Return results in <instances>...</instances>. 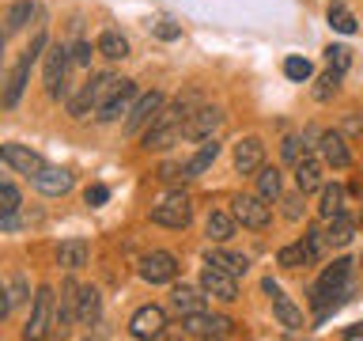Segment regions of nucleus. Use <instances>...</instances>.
<instances>
[{"instance_id":"1","label":"nucleus","mask_w":363,"mask_h":341,"mask_svg":"<svg viewBox=\"0 0 363 341\" xmlns=\"http://www.w3.org/2000/svg\"><path fill=\"white\" fill-rule=\"evenodd\" d=\"M186 118H189V102H174V107H163L159 118L144 129V152H167L174 148L182 136H186Z\"/></svg>"},{"instance_id":"2","label":"nucleus","mask_w":363,"mask_h":341,"mask_svg":"<svg viewBox=\"0 0 363 341\" xmlns=\"http://www.w3.org/2000/svg\"><path fill=\"white\" fill-rule=\"evenodd\" d=\"M42 50H45V31L34 34V42L19 53V61L11 65V72H8V80H4V107H8V110L19 107L23 91H27V80H30V68H34V61H38Z\"/></svg>"},{"instance_id":"3","label":"nucleus","mask_w":363,"mask_h":341,"mask_svg":"<svg viewBox=\"0 0 363 341\" xmlns=\"http://www.w3.org/2000/svg\"><path fill=\"white\" fill-rule=\"evenodd\" d=\"M113 84H118V76L113 72H99V76H91L84 87H79V95L68 99V114L72 118H87L91 110H99L102 102H106V95L113 91Z\"/></svg>"},{"instance_id":"4","label":"nucleus","mask_w":363,"mask_h":341,"mask_svg":"<svg viewBox=\"0 0 363 341\" xmlns=\"http://www.w3.org/2000/svg\"><path fill=\"white\" fill-rule=\"evenodd\" d=\"M147 216H152V224H159V227L182 232V227H189V220H193V201L186 193H170V197H163L159 205H152Z\"/></svg>"},{"instance_id":"5","label":"nucleus","mask_w":363,"mask_h":341,"mask_svg":"<svg viewBox=\"0 0 363 341\" xmlns=\"http://www.w3.org/2000/svg\"><path fill=\"white\" fill-rule=\"evenodd\" d=\"M68 65H72V50H68V45H61V42L45 45V91H50V99L68 95V87H65Z\"/></svg>"},{"instance_id":"6","label":"nucleus","mask_w":363,"mask_h":341,"mask_svg":"<svg viewBox=\"0 0 363 341\" xmlns=\"http://www.w3.org/2000/svg\"><path fill=\"white\" fill-rule=\"evenodd\" d=\"M136 99H140V95H136V80H118V84H113V91L106 95V102H102V107L95 110V121H102V125L118 121L121 114L133 110Z\"/></svg>"},{"instance_id":"7","label":"nucleus","mask_w":363,"mask_h":341,"mask_svg":"<svg viewBox=\"0 0 363 341\" xmlns=\"http://www.w3.org/2000/svg\"><path fill=\"white\" fill-rule=\"evenodd\" d=\"M231 212L238 216V224H242V227H254V232L269 227V220H272L269 197H261V193H238V197L231 201Z\"/></svg>"},{"instance_id":"8","label":"nucleus","mask_w":363,"mask_h":341,"mask_svg":"<svg viewBox=\"0 0 363 341\" xmlns=\"http://www.w3.org/2000/svg\"><path fill=\"white\" fill-rule=\"evenodd\" d=\"M53 311H57L53 288H50V284H42V288L34 292V307H30L27 326H23V337H45V334H50V330H53Z\"/></svg>"},{"instance_id":"9","label":"nucleus","mask_w":363,"mask_h":341,"mask_svg":"<svg viewBox=\"0 0 363 341\" xmlns=\"http://www.w3.org/2000/svg\"><path fill=\"white\" fill-rule=\"evenodd\" d=\"M178 258L170 254V250H152V254H144L140 258V281L144 284H174V277H178Z\"/></svg>"},{"instance_id":"10","label":"nucleus","mask_w":363,"mask_h":341,"mask_svg":"<svg viewBox=\"0 0 363 341\" xmlns=\"http://www.w3.org/2000/svg\"><path fill=\"white\" fill-rule=\"evenodd\" d=\"M167 107V99H163V91H144L140 99L133 102V110H129V118H125V133L136 136V133H144L147 125H152L159 118V110Z\"/></svg>"},{"instance_id":"11","label":"nucleus","mask_w":363,"mask_h":341,"mask_svg":"<svg viewBox=\"0 0 363 341\" xmlns=\"http://www.w3.org/2000/svg\"><path fill=\"white\" fill-rule=\"evenodd\" d=\"M201 288L212 296V300H220V303H235L238 300V277L235 273H227L220 266H212V261H204V269H201Z\"/></svg>"},{"instance_id":"12","label":"nucleus","mask_w":363,"mask_h":341,"mask_svg":"<svg viewBox=\"0 0 363 341\" xmlns=\"http://www.w3.org/2000/svg\"><path fill=\"white\" fill-rule=\"evenodd\" d=\"M261 292L272 300V315H277V323L284 326V330H303V311L295 307V300L291 296H284V288L272 277H265L261 281Z\"/></svg>"},{"instance_id":"13","label":"nucleus","mask_w":363,"mask_h":341,"mask_svg":"<svg viewBox=\"0 0 363 341\" xmlns=\"http://www.w3.org/2000/svg\"><path fill=\"white\" fill-rule=\"evenodd\" d=\"M0 159H4L8 170H16V175H23V178H34L45 167V159L34 152V148H27V144H4L0 148Z\"/></svg>"},{"instance_id":"14","label":"nucleus","mask_w":363,"mask_h":341,"mask_svg":"<svg viewBox=\"0 0 363 341\" xmlns=\"http://www.w3.org/2000/svg\"><path fill=\"white\" fill-rule=\"evenodd\" d=\"M163 330H167V311L155 303H144L140 311H133V318H129V334L140 337V341L163 337Z\"/></svg>"},{"instance_id":"15","label":"nucleus","mask_w":363,"mask_h":341,"mask_svg":"<svg viewBox=\"0 0 363 341\" xmlns=\"http://www.w3.org/2000/svg\"><path fill=\"white\" fill-rule=\"evenodd\" d=\"M30 186L42 193V197H65L68 190H72V170L68 167H53V163H45L38 175L30 178Z\"/></svg>"},{"instance_id":"16","label":"nucleus","mask_w":363,"mask_h":341,"mask_svg":"<svg viewBox=\"0 0 363 341\" xmlns=\"http://www.w3.org/2000/svg\"><path fill=\"white\" fill-rule=\"evenodd\" d=\"M220 125H223L220 107H197V110H189V118H186V136L189 141H208V136H216Z\"/></svg>"},{"instance_id":"17","label":"nucleus","mask_w":363,"mask_h":341,"mask_svg":"<svg viewBox=\"0 0 363 341\" xmlns=\"http://www.w3.org/2000/svg\"><path fill=\"white\" fill-rule=\"evenodd\" d=\"M261 167H265V144L257 136H242L235 144V170L238 175H257Z\"/></svg>"},{"instance_id":"18","label":"nucleus","mask_w":363,"mask_h":341,"mask_svg":"<svg viewBox=\"0 0 363 341\" xmlns=\"http://www.w3.org/2000/svg\"><path fill=\"white\" fill-rule=\"evenodd\" d=\"M220 141H216V136H208V141H201V148H197V152H193L189 159H186V163H182V178H201L204 175V170H208L212 163H216V159H220Z\"/></svg>"},{"instance_id":"19","label":"nucleus","mask_w":363,"mask_h":341,"mask_svg":"<svg viewBox=\"0 0 363 341\" xmlns=\"http://www.w3.org/2000/svg\"><path fill=\"white\" fill-rule=\"evenodd\" d=\"M238 232V216L231 209H212L208 220H204V235H208V243H231Z\"/></svg>"},{"instance_id":"20","label":"nucleus","mask_w":363,"mask_h":341,"mask_svg":"<svg viewBox=\"0 0 363 341\" xmlns=\"http://www.w3.org/2000/svg\"><path fill=\"white\" fill-rule=\"evenodd\" d=\"M322 163L325 159H318L306 152L299 163H295V190L299 193H314V190H322L325 186V178H322Z\"/></svg>"},{"instance_id":"21","label":"nucleus","mask_w":363,"mask_h":341,"mask_svg":"<svg viewBox=\"0 0 363 341\" xmlns=\"http://www.w3.org/2000/svg\"><path fill=\"white\" fill-rule=\"evenodd\" d=\"M99 318H102V296H99V288L79 284V292H76V323L79 326H99Z\"/></svg>"},{"instance_id":"22","label":"nucleus","mask_w":363,"mask_h":341,"mask_svg":"<svg viewBox=\"0 0 363 341\" xmlns=\"http://www.w3.org/2000/svg\"><path fill=\"white\" fill-rule=\"evenodd\" d=\"M87 261H91V247H87V239H65V243L57 247V266H61L65 273L84 269Z\"/></svg>"},{"instance_id":"23","label":"nucleus","mask_w":363,"mask_h":341,"mask_svg":"<svg viewBox=\"0 0 363 341\" xmlns=\"http://www.w3.org/2000/svg\"><path fill=\"white\" fill-rule=\"evenodd\" d=\"M76 292H79V284L76 281H65V288H61V300H57V311H53V334H68V326H72V318H76Z\"/></svg>"},{"instance_id":"24","label":"nucleus","mask_w":363,"mask_h":341,"mask_svg":"<svg viewBox=\"0 0 363 341\" xmlns=\"http://www.w3.org/2000/svg\"><path fill=\"white\" fill-rule=\"evenodd\" d=\"M318 152H322V159L329 167H337V170H345L352 163V152H348V144H345L340 133H322L318 136Z\"/></svg>"},{"instance_id":"25","label":"nucleus","mask_w":363,"mask_h":341,"mask_svg":"<svg viewBox=\"0 0 363 341\" xmlns=\"http://www.w3.org/2000/svg\"><path fill=\"white\" fill-rule=\"evenodd\" d=\"M204 261H212V266H220L227 273H235V277H246L250 273V258L246 254H235V250H223V243H208V250H204Z\"/></svg>"},{"instance_id":"26","label":"nucleus","mask_w":363,"mask_h":341,"mask_svg":"<svg viewBox=\"0 0 363 341\" xmlns=\"http://www.w3.org/2000/svg\"><path fill=\"white\" fill-rule=\"evenodd\" d=\"M204 300H208V292H204V288H193V284H174V288H170V307H174L178 315L204 311Z\"/></svg>"},{"instance_id":"27","label":"nucleus","mask_w":363,"mask_h":341,"mask_svg":"<svg viewBox=\"0 0 363 341\" xmlns=\"http://www.w3.org/2000/svg\"><path fill=\"white\" fill-rule=\"evenodd\" d=\"M38 16V8H34V0H16L8 11H4V38H16V34L27 27V23Z\"/></svg>"},{"instance_id":"28","label":"nucleus","mask_w":363,"mask_h":341,"mask_svg":"<svg viewBox=\"0 0 363 341\" xmlns=\"http://www.w3.org/2000/svg\"><path fill=\"white\" fill-rule=\"evenodd\" d=\"M95 45L106 61H125V57H129V38H125L121 31H102Z\"/></svg>"},{"instance_id":"29","label":"nucleus","mask_w":363,"mask_h":341,"mask_svg":"<svg viewBox=\"0 0 363 341\" xmlns=\"http://www.w3.org/2000/svg\"><path fill=\"white\" fill-rule=\"evenodd\" d=\"M352 235H356V220H352L348 212H337L333 220H329V227H325L329 247H348V243H352Z\"/></svg>"},{"instance_id":"30","label":"nucleus","mask_w":363,"mask_h":341,"mask_svg":"<svg viewBox=\"0 0 363 341\" xmlns=\"http://www.w3.org/2000/svg\"><path fill=\"white\" fill-rule=\"evenodd\" d=\"M277 266H284V269H299V266H314V261H311V250H306V243L299 239V243L277 250Z\"/></svg>"},{"instance_id":"31","label":"nucleus","mask_w":363,"mask_h":341,"mask_svg":"<svg viewBox=\"0 0 363 341\" xmlns=\"http://www.w3.org/2000/svg\"><path fill=\"white\" fill-rule=\"evenodd\" d=\"M337 212H345V186H322V205H318V216L322 220H333Z\"/></svg>"},{"instance_id":"32","label":"nucleus","mask_w":363,"mask_h":341,"mask_svg":"<svg viewBox=\"0 0 363 341\" xmlns=\"http://www.w3.org/2000/svg\"><path fill=\"white\" fill-rule=\"evenodd\" d=\"M280 190H284L280 170H277V167H261V170H257V193H261V197L277 201V197H280Z\"/></svg>"},{"instance_id":"33","label":"nucleus","mask_w":363,"mask_h":341,"mask_svg":"<svg viewBox=\"0 0 363 341\" xmlns=\"http://www.w3.org/2000/svg\"><path fill=\"white\" fill-rule=\"evenodd\" d=\"M182 334L186 337H208L212 334V315H204V311L182 315Z\"/></svg>"},{"instance_id":"34","label":"nucleus","mask_w":363,"mask_h":341,"mask_svg":"<svg viewBox=\"0 0 363 341\" xmlns=\"http://www.w3.org/2000/svg\"><path fill=\"white\" fill-rule=\"evenodd\" d=\"M329 27L340 31V34H356V16H352L340 0H333V4H329Z\"/></svg>"},{"instance_id":"35","label":"nucleus","mask_w":363,"mask_h":341,"mask_svg":"<svg viewBox=\"0 0 363 341\" xmlns=\"http://www.w3.org/2000/svg\"><path fill=\"white\" fill-rule=\"evenodd\" d=\"M147 31H152L159 42H174V38H182V23H178V19H170V16L152 19V23H147Z\"/></svg>"},{"instance_id":"36","label":"nucleus","mask_w":363,"mask_h":341,"mask_svg":"<svg viewBox=\"0 0 363 341\" xmlns=\"http://www.w3.org/2000/svg\"><path fill=\"white\" fill-rule=\"evenodd\" d=\"M340 76H345V72H337V68H329V72H322V76H318L314 99H318V102H329V99H333L337 91H340Z\"/></svg>"},{"instance_id":"37","label":"nucleus","mask_w":363,"mask_h":341,"mask_svg":"<svg viewBox=\"0 0 363 341\" xmlns=\"http://www.w3.org/2000/svg\"><path fill=\"white\" fill-rule=\"evenodd\" d=\"M4 296H8L11 311H16V303L30 300V284H27V277H23V273H11V277H8V288H4Z\"/></svg>"},{"instance_id":"38","label":"nucleus","mask_w":363,"mask_h":341,"mask_svg":"<svg viewBox=\"0 0 363 341\" xmlns=\"http://www.w3.org/2000/svg\"><path fill=\"white\" fill-rule=\"evenodd\" d=\"M284 76L295 80V84H306V80L314 76V65L306 61V57H288V61H284Z\"/></svg>"},{"instance_id":"39","label":"nucleus","mask_w":363,"mask_h":341,"mask_svg":"<svg viewBox=\"0 0 363 341\" xmlns=\"http://www.w3.org/2000/svg\"><path fill=\"white\" fill-rule=\"evenodd\" d=\"M19 205H23V197H19L16 182L0 178V212H19Z\"/></svg>"},{"instance_id":"40","label":"nucleus","mask_w":363,"mask_h":341,"mask_svg":"<svg viewBox=\"0 0 363 341\" xmlns=\"http://www.w3.org/2000/svg\"><path fill=\"white\" fill-rule=\"evenodd\" d=\"M325 61H329V68H337V72H348L352 68V50L348 45H325Z\"/></svg>"},{"instance_id":"41","label":"nucleus","mask_w":363,"mask_h":341,"mask_svg":"<svg viewBox=\"0 0 363 341\" xmlns=\"http://www.w3.org/2000/svg\"><path fill=\"white\" fill-rule=\"evenodd\" d=\"M99 53V45H91L87 38H79L76 45H72V65H79V68H91V57Z\"/></svg>"},{"instance_id":"42","label":"nucleus","mask_w":363,"mask_h":341,"mask_svg":"<svg viewBox=\"0 0 363 341\" xmlns=\"http://www.w3.org/2000/svg\"><path fill=\"white\" fill-rule=\"evenodd\" d=\"M110 201V186H102V182H91V186L84 190V205H91V209H99V205Z\"/></svg>"},{"instance_id":"43","label":"nucleus","mask_w":363,"mask_h":341,"mask_svg":"<svg viewBox=\"0 0 363 341\" xmlns=\"http://www.w3.org/2000/svg\"><path fill=\"white\" fill-rule=\"evenodd\" d=\"M303 156H306V141L303 136H288V141H284V159H288V163H299Z\"/></svg>"},{"instance_id":"44","label":"nucleus","mask_w":363,"mask_h":341,"mask_svg":"<svg viewBox=\"0 0 363 341\" xmlns=\"http://www.w3.org/2000/svg\"><path fill=\"white\" fill-rule=\"evenodd\" d=\"M235 318H227V315H212V334L208 337H231L235 334Z\"/></svg>"},{"instance_id":"45","label":"nucleus","mask_w":363,"mask_h":341,"mask_svg":"<svg viewBox=\"0 0 363 341\" xmlns=\"http://www.w3.org/2000/svg\"><path fill=\"white\" fill-rule=\"evenodd\" d=\"M303 197H306V193H291V197H284V201H280V205H284V216H288V220H299V216H303V209H299Z\"/></svg>"},{"instance_id":"46","label":"nucleus","mask_w":363,"mask_h":341,"mask_svg":"<svg viewBox=\"0 0 363 341\" xmlns=\"http://www.w3.org/2000/svg\"><path fill=\"white\" fill-rule=\"evenodd\" d=\"M340 337H345V341H359V337H363V323L345 326V330H340Z\"/></svg>"},{"instance_id":"47","label":"nucleus","mask_w":363,"mask_h":341,"mask_svg":"<svg viewBox=\"0 0 363 341\" xmlns=\"http://www.w3.org/2000/svg\"><path fill=\"white\" fill-rule=\"evenodd\" d=\"M345 129H348V133H363V118H359V114H348Z\"/></svg>"},{"instance_id":"48","label":"nucleus","mask_w":363,"mask_h":341,"mask_svg":"<svg viewBox=\"0 0 363 341\" xmlns=\"http://www.w3.org/2000/svg\"><path fill=\"white\" fill-rule=\"evenodd\" d=\"M359 269H363V254H359Z\"/></svg>"}]
</instances>
